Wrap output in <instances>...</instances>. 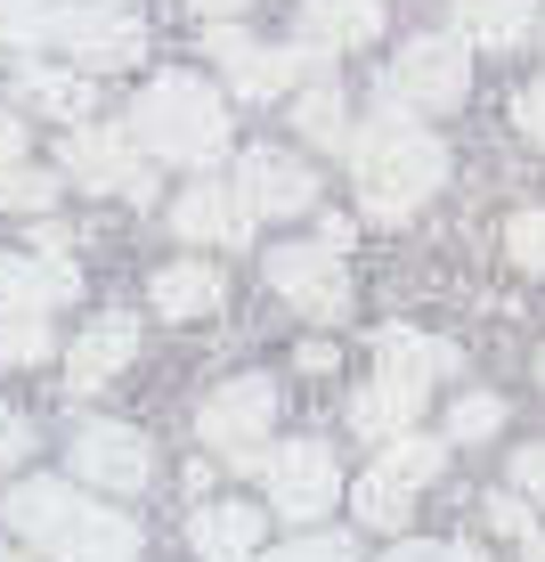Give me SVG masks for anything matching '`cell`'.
Listing matches in <instances>:
<instances>
[{
  "label": "cell",
  "mask_w": 545,
  "mask_h": 562,
  "mask_svg": "<svg viewBox=\"0 0 545 562\" xmlns=\"http://www.w3.org/2000/svg\"><path fill=\"white\" fill-rule=\"evenodd\" d=\"M188 538L204 562H252L261 554V506H196Z\"/></svg>",
  "instance_id": "2e32d148"
},
{
  "label": "cell",
  "mask_w": 545,
  "mask_h": 562,
  "mask_svg": "<svg viewBox=\"0 0 545 562\" xmlns=\"http://www.w3.org/2000/svg\"><path fill=\"white\" fill-rule=\"evenodd\" d=\"M66 180L73 188H99V196H155V171L139 155V131H114V123H73L66 131Z\"/></svg>",
  "instance_id": "8992f818"
},
{
  "label": "cell",
  "mask_w": 545,
  "mask_h": 562,
  "mask_svg": "<svg viewBox=\"0 0 545 562\" xmlns=\"http://www.w3.org/2000/svg\"><path fill=\"white\" fill-rule=\"evenodd\" d=\"M73 473L90 481V490H114V497H130V490H147V473H155V449L130 424H82L73 432Z\"/></svg>",
  "instance_id": "8fae6325"
},
{
  "label": "cell",
  "mask_w": 545,
  "mask_h": 562,
  "mask_svg": "<svg viewBox=\"0 0 545 562\" xmlns=\"http://www.w3.org/2000/svg\"><path fill=\"white\" fill-rule=\"evenodd\" d=\"M57 204V180L49 171H33V164H9L0 171V212H49Z\"/></svg>",
  "instance_id": "4316f807"
},
{
  "label": "cell",
  "mask_w": 545,
  "mask_h": 562,
  "mask_svg": "<svg viewBox=\"0 0 545 562\" xmlns=\"http://www.w3.org/2000/svg\"><path fill=\"white\" fill-rule=\"evenodd\" d=\"M416 400H423V392H407V383L375 375L359 400H350V432H359V440H399L407 416H416Z\"/></svg>",
  "instance_id": "ffe728a7"
},
{
  "label": "cell",
  "mask_w": 545,
  "mask_h": 562,
  "mask_svg": "<svg viewBox=\"0 0 545 562\" xmlns=\"http://www.w3.org/2000/svg\"><path fill=\"white\" fill-rule=\"evenodd\" d=\"M504 245H513L521 269H545V212H521V221L504 228Z\"/></svg>",
  "instance_id": "f1b7e54d"
},
{
  "label": "cell",
  "mask_w": 545,
  "mask_h": 562,
  "mask_svg": "<svg viewBox=\"0 0 545 562\" xmlns=\"http://www.w3.org/2000/svg\"><path fill=\"white\" fill-rule=\"evenodd\" d=\"M521 131H530V139H545V82L521 90Z\"/></svg>",
  "instance_id": "e575fe53"
},
{
  "label": "cell",
  "mask_w": 545,
  "mask_h": 562,
  "mask_svg": "<svg viewBox=\"0 0 545 562\" xmlns=\"http://www.w3.org/2000/svg\"><path fill=\"white\" fill-rule=\"evenodd\" d=\"M261 481H269V514H285V521H318L342 497V473H334V449H326V440H285V449H269Z\"/></svg>",
  "instance_id": "ba28073f"
},
{
  "label": "cell",
  "mask_w": 545,
  "mask_h": 562,
  "mask_svg": "<svg viewBox=\"0 0 545 562\" xmlns=\"http://www.w3.org/2000/svg\"><path fill=\"white\" fill-rule=\"evenodd\" d=\"M440 440H416V432H399V440H383V473L391 481H407V490H423V481L440 473Z\"/></svg>",
  "instance_id": "484cf974"
},
{
  "label": "cell",
  "mask_w": 545,
  "mask_h": 562,
  "mask_svg": "<svg viewBox=\"0 0 545 562\" xmlns=\"http://www.w3.org/2000/svg\"><path fill=\"white\" fill-rule=\"evenodd\" d=\"M196 16H237V9H252V0H188Z\"/></svg>",
  "instance_id": "d590c367"
},
{
  "label": "cell",
  "mask_w": 545,
  "mask_h": 562,
  "mask_svg": "<svg viewBox=\"0 0 545 562\" xmlns=\"http://www.w3.org/2000/svg\"><path fill=\"white\" fill-rule=\"evenodd\" d=\"M130 131L163 164H220L228 155V106L196 74H155L139 90V106H130Z\"/></svg>",
  "instance_id": "3957f363"
},
{
  "label": "cell",
  "mask_w": 545,
  "mask_h": 562,
  "mask_svg": "<svg viewBox=\"0 0 545 562\" xmlns=\"http://www.w3.org/2000/svg\"><path fill=\"white\" fill-rule=\"evenodd\" d=\"M383 90H391L399 106H423V114L464 106V90H473V66H464V33H423V42H407Z\"/></svg>",
  "instance_id": "52a82bcc"
},
{
  "label": "cell",
  "mask_w": 545,
  "mask_h": 562,
  "mask_svg": "<svg viewBox=\"0 0 545 562\" xmlns=\"http://www.w3.org/2000/svg\"><path fill=\"white\" fill-rule=\"evenodd\" d=\"M0 42H9V33H0Z\"/></svg>",
  "instance_id": "b9f144b4"
},
{
  "label": "cell",
  "mask_w": 545,
  "mask_h": 562,
  "mask_svg": "<svg viewBox=\"0 0 545 562\" xmlns=\"http://www.w3.org/2000/svg\"><path fill=\"white\" fill-rule=\"evenodd\" d=\"M497 424H504V400L473 392V400H456V416H447V440H489Z\"/></svg>",
  "instance_id": "83f0119b"
},
{
  "label": "cell",
  "mask_w": 545,
  "mask_h": 562,
  "mask_svg": "<svg viewBox=\"0 0 545 562\" xmlns=\"http://www.w3.org/2000/svg\"><path fill=\"white\" fill-rule=\"evenodd\" d=\"M537 0H456V33L480 49H513L521 33H530Z\"/></svg>",
  "instance_id": "44dd1931"
},
{
  "label": "cell",
  "mask_w": 545,
  "mask_h": 562,
  "mask_svg": "<svg viewBox=\"0 0 545 562\" xmlns=\"http://www.w3.org/2000/svg\"><path fill=\"white\" fill-rule=\"evenodd\" d=\"M9 164H25V123H16V114H0V171Z\"/></svg>",
  "instance_id": "836d02e7"
},
{
  "label": "cell",
  "mask_w": 545,
  "mask_h": 562,
  "mask_svg": "<svg viewBox=\"0 0 545 562\" xmlns=\"http://www.w3.org/2000/svg\"><path fill=\"white\" fill-rule=\"evenodd\" d=\"M440 562H480V554H473V547H447V554H440Z\"/></svg>",
  "instance_id": "74e56055"
},
{
  "label": "cell",
  "mask_w": 545,
  "mask_h": 562,
  "mask_svg": "<svg viewBox=\"0 0 545 562\" xmlns=\"http://www.w3.org/2000/svg\"><path fill=\"white\" fill-rule=\"evenodd\" d=\"M537 383H545V359H537Z\"/></svg>",
  "instance_id": "60d3db41"
},
{
  "label": "cell",
  "mask_w": 545,
  "mask_h": 562,
  "mask_svg": "<svg viewBox=\"0 0 545 562\" xmlns=\"http://www.w3.org/2000/svg\"><path fill=\"white\" fill-rule=\"evenodd\" d=\"M33 359H49V310L0 302V367H33Z\"/></svg>",
  "instance_id": "603a6c76"
},
{
  "label": "cell",
  "mask_w": 545,
  "mask_h": 562,
  "mask_svg": "<svg viewBox=\"0 0 545 562\" xmlns=\"http://www.w3.org/2000/svg\"><path fill=\"white\" fill-rule=\"evenodd\" d=\"M25 99L42 106V114H57V123H82V114H90V74H82V66H73V74L25 66Z\"/></svg>",
  "instance_id": "7402d4cb"
},
{
  "label": "cell",
  "mask_w": 545,
  "mask_h": 562,
  "mask_svg": "<svg viewBox=\"0 0 545 562\" xmlns=\"http://www.w3.org/2000/svg\"><path fill=\"white\" fill-rule=\"evenodd\" d=\"M155 310H163V318H204V310H220V269L212 261L155 269Z\"/></svg>",
  "instance_id": "d6986e66"
},
{
  "label": "cell",
  "mask_w": 545,
  "mask_h": 562,
  "mask_svg": "<svg viewBox=\"0 0 545 562\" xmlns=\"http://www.w3.org/2000/svg\"><path fill=\"white\" fill-rule=\"evenodd\" d=\"M9 530L33 538L49 562H139V521L73 497V481H16Z\"/></svg>",
  "instance_id": "6da1fadb"
},
{
  "label": "cell",
  "mask_w": 545,
  "mask_h": 562,
  "mask_svg": "<svg viewBox=\"0 0 545 562\" xmlns=\"http://www.w3.org/2000/svg\"><path fill=\"white\" fill-rule=\"evenodd\" d=\"M513 481H521V497H537V506H545V440H530V449L513 457Z\"/></svg>",
  "instance_id": "4dcf8cb0"
},
{
  "label": "cell",
  "mask_w": 545,
  "mask_h": 562,
  "mask_svg": "<svg viewBox=\"0 0 545 562\" xmlns=\"http://www.w3.org/2000/svg\"><path fill=\"white\" fill-rule=\"evenodd\" d=\"M49 42L82 74H123V66H139V49H147V16L130 9V0H73V9L49 16Z\"/></svg>",
  "instance_id": "277c9868"
},
{
  "label": "cell",
  "mask_w": 545,
  "mask_h": 562,
  "mask_svg": "<svg viewBox=\"0 0 545 562\" xmlns=\"http://www.w3.org/2000/svg\"><path fill=\"white\" fill-rule=\"evenodd\" d=\"M252 562H350V538H294V547L252 554Z\"/></svg>",
  "instance_id": "f546056e"
},
{
  "label": "cell",
  "mask_w": 545,
  "mask_h": 562,
  "mask_svg": "<svg viewBox=\"0 0 545 562\" xmlns=\"http://www.w3.org/2000/svg\"><path fill=\"white\" fill-rule=\"evenodd\" d=\"M269 285L302 310V318H342L350 310V278H342V254L334 245H277L269 254Z\"/></svg>",
  "instance_id": "30bf717a"
},
{
  "label": "cell",
  "mask_w": 545,
  "mask_h": 562,
  "mask_svg": "<svg viewBox=\"0 0 545 562\" xmlns=\"http://www.w3.org/2000/svg\"><path fill=\"white\" fill-rule=\"evenodd\" d=\"M237 188H245V204L252 212H309L318 204V180H309V164L302 155H285V147H245V164H237Z\"/></svg>",
  "instance_id": "4fadbf2b"
},
{
  "label": "cell",
  "mask_w": 545,
  "mask_h": 562,
  "mask_svg": "<svg viewBox=\"0 0 545 562\" xmlns=\"http://www.w3.org/2000/svg\"><path fill=\"white\" fill-rule=\"evenodd\" d=\"M530 562H545V530H530Z\"/></svg>",
  "instance_id": "f35d334b"
},
{
  "label": "cell",
  "mask_w": 545,
  "mask_h": 562,
  "mask_svg": "<svg viewBox=\"0 0 545 562\" xmlns=\"http://www.w3.org/2000/svg\"><path fill=\"white\" fill-rule=\"evenodd\" d=\"M383 33V0H302V42L318 49H359Z\"/></svg>",
  "instance_id": "e0dca14e"
},
{
  "label": "cell",
  "mask_w": 545,
  "mask_h": 562,
  "mask_svg": "<svg viewBox=\"0 0 545 562\" xmlns=\"http://www.w3.org/2000/svg\"><path fill=\"white\" fill-rule=\"evenodd\" d=\"M82 294V278H73V261L66 254H0V302H33V310H49V302H73Z\"/></svg>",
  "instance_id": "9a60e30c"
},
{
  "label": "cell",
  "mask_w": 545,
  "mask_h": 562,
  "mask_svg": "<svg viewBox=\"0 0 545 562\" xmlns=\"http://www.w3.org/2000/svg\"><path fill=\"white\" fill-rule=\"evenodd\" d=\"M350 506H359L366 530H399V521H407V481H391V473L375 464V473H366L359 490H350Z\"/></svg>",
  "instance_id": "d4e9b609"
},
{
  "label": "cell",
  "mask_w": 545,
  "mask_h": 562,
  "mask_svg": "<svg viewBox=\"0 0 545 562\" xmlns=\"http://www.w3.org/2000/svg\"><path fill=\"white\" fill-rule=\"evenodd\" d=\"M25 449H33V424L16 416V408H0V464H16Z\"/></svg>",
  "instance_id": "1f68e13d"
},
{
  "label": "cell",
  "mask_w": 545,
  "mask_h": 562,
  "mask_svg": "<svg viewBox=\"0 0 545 562\" xmlns=\"http://www.w3.org/2000/svg\"><path fill=\"white\" fill-rule=\"evenodd\" d=\"M440 367H447V342H423V335H407V326H383L375 335V375L407 383V392H432Z\"/></svg>",
  "instance_id": "ac0fdd59"
},
{
  "label": "cell",
  "mask_w": 545,
  "mask_h": 562,
  "mask_svg": "<svg viewBox=\"0 0 545 562\" xmlns=\"http://www.w3.org/2000/svg\"><path fill=\"white\" fill-rule=\"evenodd\" d=\"M294 123H302V139H309V147H350L342 90L326 82V74H309V90H302V106H294Z\"/></svg>",
  "instance_id": "cb8c5ba5"
},
{
  "label": "cell",
  "mask_w": 545,
  "mask_h": 562,
  "mask_svg": "<svg viewBox=\"0 0 545 562\" xmlns=\"http://www.w3.org/2000/svg\"><path fill=\"white\" fill-rule=\"evenodd\" d=\"M130 351H139V318H99V326H82V342L66 351V383L73 392H99V383H114L130 367Z\"/></svg>",
  "instance_id": "5bb4252c"
},
{
  "label": "cell",
  "mask_w": 545,
  "mask_h": 562,
  "mask_svg": "<svg viewBox=\"0 0 545 562\" xmlns=\"http://www.w3.org/2000/svg\"><path fill=\"white\" fill-rule=\"evenodd\" d=\"M480 514H489V521H497L504 538H530V506H521V497H489V506H480Z\"/></svg>",
  "instance_id": "d6a6232c"
},
{
  "label": "cell",
  "mask_w": 545,
  "mask_h": 562,
  "mask_svg": "<svg viewBox=\"0 0 545 562\" xmlns=\"http://www.w3.org/2000/svg\"><path fill=\"white\" fill-rule=\"evenodd\" d=\"M0 562H25V554H9V547H0Z\"/></svg>",
  "instance_id": "ab89813d"
},
{
  "label": "cell",
  "mask_w": 545,
  "mask_h": 562,
  "mask_svg": "<svg viewBox=\"0 0 545 562\" xmlns=\"http://www.w3.org/2000/svg\"><path fill=\"white\" fill-rule=\"evenodd\" d=\"M252 221H261V212L245 204L237 180H196L180 204H171V228H180L188 245H245Z\"/></svg>",
  "instance_id": "7c38bea8"
},
{
  "label": "cell",
  "mask_w": 545,
  "mask_h": 562,
  "mask_svg": "<svg viewBox=\"0 0 545 562\" xmlns=\"http://www.w3.org/2000/svg\"><path fill=\"white\" fill-rule=\"evenodd\" d=\"M383 562H440V554H432V547H391Z\"/></svg>",
  "instance_id": "8d00e7d4"
},
{
  "label": "cell",
  "mask_w": 545,
  "mask_h": 562,
  "mask_svg": "<svg viewBox=\"0 0 545 562\" xmlns=\"http://www.w3.org/2000/svg\"><path fill=\"white\" fill-rule=\"evenodd\" d=\"M212 57L228 66V82H237V99H277V90H294L302 74H326V57L334 49H261V42H245L237 25H212Z\"/></svg>",
  "instance_id": "9c48e42d"
},
{
  "label": "cell",
  "mask_w": 545,
  "mask_h": 562,
  "mask_svg": "<svg viewBox=\"0 0 545 562\" xmlns=\"http://www.w3.org/2000/svg\"><path fill=\"white\" fill-rule=\"evenodd\" d=\"M350 180H359V204L375 212V221H407V212L447 180V155H440L432 131H416L407 106L391 99L359 139H350Z\"/></svg>",
  "instance_id": "7a4b0ae2"
},
{
  "label": "cell",
  "mask_w": 545,
  "mask_h": 562,
  "mask_svg": "<svg viewBox=\"0 0 545 562\" xmlns=\"http://www.w3.org/2000/svg\"><path fill=\"white\" fill-rule=\"evenodd\" d=\"M269 424H277V383H269V375H237V383H220V392L204 400L196 432H204V449L220 464L252 473V464H269V449H261Z\"/></svg>",
  "instance_id": "5b68a950"
}]
</instances>
